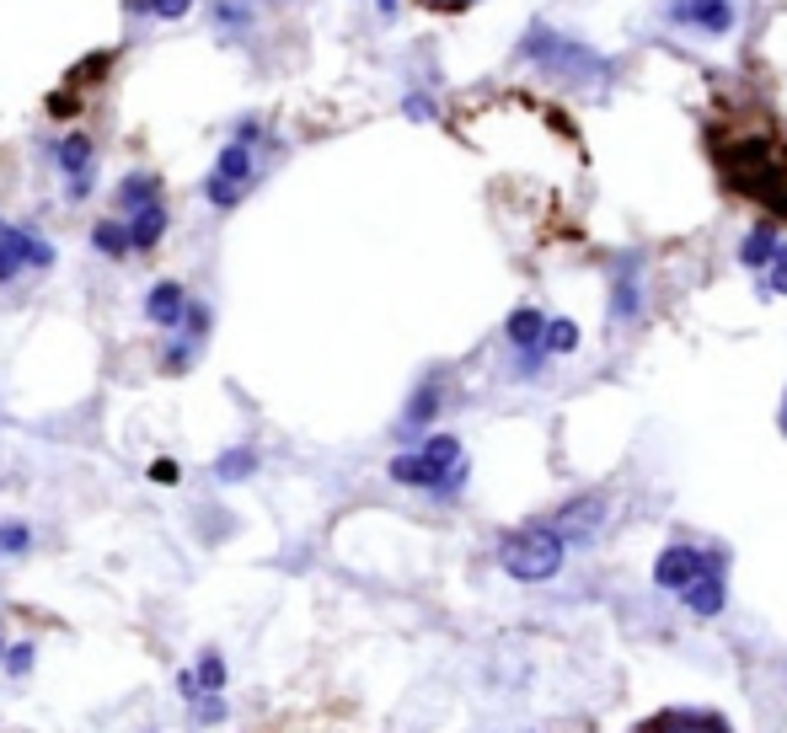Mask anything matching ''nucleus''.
<instances>
[{
	"label": "nucleus",
	"mask_w": 787,
	"mask_h": 733,
	"mask_svg": "<svg viewBox=\"0 0 787 733\" xmlns=\"http://www.w3.org/2000/svg\"><path fill=\"white\" fill-rule=\"evenodd\" d=\"M33 546V535H27V525H0V552H11V557H22Z\"/></svg>",
	"instance_id": "24"
},
{
	"label": "nucleus",
	"mask_w": 787,
	"mask_h": 733,
	"mask_svg": "<svg viewBox=\"0 0 787 733\" xmlns=\"http://www.w3.org/2000/svg\"><path fill=\"white\" fill-rule=\"evenodd\" d=\"M520 59H531V65L552 70V76H568V81H606L611 76V65L600 54H589L584 43L563 38L557 27H536L531 38L520 43Z\"/></svg>",
	"instance_id": "6"
},
{
	"label": "nucleus",
	"mask_w": 787,
	"mask_h": 733,
	"mask_svg": "<svg viewBox=\"0 0 787 733\" xmlns=\"http://www.w3.org/2000/svg\"><path fill=\"white\" fill-rule=\"evenodd\" d=\"M5 653H11V648H5V637H0V664H5Z\"/></svg>",
	"instance_id": "29"
},
{
	"label": "nucleus",
	"mask_w": 787,
	"mask_h": 733,
	"mask_svg": "<svg viewBox=\"0 0 787 733\" xmlns=\"http://www.w3.org/2000/svg\"><path fill=\"white\" fill-rule=\"evenodd\" d=\"M27 268H38V274L54 268V242L27 231V225H16V220H0V285H11Z\"/></svg>",
	"instance_id": "7"
},
{
	"label": "nucleus",
	"mask_w": 787,
	"mask_h": 733,
	"mask_svg": "<svg viewBox=\"0 0 787 733\" xmlns=\"http://www.w3.org/2000/svg\"><path fill=\"white\" fill-rule=\"evenodd\" d=\"M33 658H38V648H33V643H11V653H5V669L22 680V675L33 669Z\"/></svg>",
	"instance_id": "25"
},
{
	"label": "nucleus",
	"mask_w": 787,
	"mask_h": 733,
	"mask_svg": "<svg viewBox=\"0 0 787 733\" xmlns=\"http://www.w3.org/2000/svg\"><path fill=\"white\" fill-rule=\"evenodd\" d=\"M638 733H734L718 712H691V707H664L649 723H638Z\"/></svg>",
	"instance_id": "13"
},
{
	"label": "nucleus",
	"mask_w": 787,
	"mask_h": 733,
	"mask_svg": "<svg viewBox=\"0 0 787 733\" xmlns=\"http://www.w3.org/2000/svg\"><path fill=\"white\" fill-rule=\"evenodd\" d=\"M188 718L193 723H225V701L220 696H199V701H188Z\"/></svg>",
	"instance_id": "23"
},
{
	"label": "nucleus",
	"mask_w": 787,
	"mask_h": 733,
	"mask_svg": "<svg viewBox=\"0 0 787 733\" xmlns=\"http://www.w3.org/2000/svg\"><path fill=\"white\" fill-rule=\"evenodd\" d=\"M252 471H257V455H252L247 445L225 449V455L214 460V477H220V482H242V477H252Z\"/></svg>",
	"instance_id": "20"
},
{
	"label": "nucleus",
	"mask_w": 787,
	"mask_h": 733,
	"mask_svg": "<svg viewBox=\"0 0 787 733\" xmlns=\"http://www.w3.org/2000/svg\"><path fill=\"white\" fill-rule=\"evenodd\" d=\"M766 289H772V295H787V242H783V252L772 257V268H766Z\"/></svg>",
	"instance_id": "26"
},
{
	"label": "nucleus",
	"mask_w": 787,
	"mask_h": 733,
	"mask_svg": "<svg viewBox=\"0 0 787 733\" xmlns=\"http://www.w3.org/2000/svg\"><path fill=\"white\" fill-rule=\"evenodd\" d=\"M638 306H643L638 268H622V274H617V289H611V316H617V322H632V316H638Z\"/></svg>",
	"instance_id": "16"
},
{
	"label": "nucleus",
	"mask_w": 787,
	"mask_h": 733,
	"mask_svg": "<svg viewBox=\"0 0 787 733\" xmlns=\"http://www.w3.org/2000/svg\"><path fill=\"white\" fill-rule=\"evenodd\" d=\"M429 5H440V11H466V5H477V0H429Z\"/></svg>",
	"instance_id": "28"
},
{
	"label": "nucleus",
	"mask_w": 787,
	"mask_h": 733,
	"mask_svg": "<svg viewBox=\"0 0 787 733\" xmlns=\"http://www.w3.org/2000/svg\"><path fill=\"white\" fill-rule=\"evenodd\" d=\"M669 16L680 27H697V33H729L734 27V0H669Z\"/></svg>",
	"instance_id": "12"
},
{
	"label": "nucleus",
	"mask_w": 787,
	"mask_h": 733,
	"mask_svg": "<svg viewBox=\"0 0 787 733\" xmlns=\"http://www.w3.org/2000/svg\"><path fill=\"white\" fill-rule=\"evenodd\" d=\"M257 140H263V123H242L236 140L214 156L204 177V199L214 209H236L247 199V188L257 182Z\"/></svg>",
	"instance_id": "4"
},
{
	"label": "nucleus",
	"mask_w": 787,
	"mask_h": 733,
	"mask_svg": "<svg viewBox=\"0 0 787 733\" xmlns=\"http://www.w3.org/2000/svg\"><path fill=\"white\" fill-rule=\"evenodd\" d=\"M119 220L129 225L134 252H151L166 236V188L156 171H129L119 182Z\"/></svg>",
	"instance_id": "5"
},
{
	"label": "nucleus",
	"mask_w": 787,
	"mask_h": 733,
	"mask_svg": "<svg viewBox=\"0 0 787 733\" xmlns=\"http://www.w3.org/2000/svg\"><path fill=\"white\" fill-rule=\"evenodd\" d=\"M783 434H787V402H783Z\"/></svg>",
	"instance_id": "30"
},
{
	"label": "nucleus",
	"mask_w": 787,
	"mask_h": 733,
	"mask_svg": "<svg viewBox=\"0 0 787 733\" xmlns=\"http://www.w3.org/2000/svg\"><path fill=\"white\" fill-rule=\"evenodd\" d=\"M193 675H199V696H220V691H225V658H220L214 648L199 653Z\"/></svg>",
	"instance_id": "19"
},
{
	"label": "nucleus",
	"mask_w": 787,
	"mask_h": 733,
	"mask_svg": "<svg viewBox=\"0 0 787 733\" xmlns=\"http://www.w3.org/2000/svg\"><path fill=\"white\" fill-rule=\"evenodd\" d=\"M91 246H97L102 257H129V252H134L124 220H97V225H91Z\"/></svg>",
	"instance_id": "17"
},
{
	"label": "nucleus",
	"mask_w": 787,
	"mask_h": 733,
	"mask_svg": "<svg viewBox=\"0 0 787 733\" xmlns=\"http://www.w3.org/2000/svg\"><path fill=\"white\" fill-rule=\"evenodd\" d=\"M718 166L729 188L766 209H787V145L766 129H740L734 140H718Z\"/></svg>",
	"instance_id": "1"
},
{
	"label": "nucleus",
	"mask_w": 787,
	"mask_h": 733,
	"mask_svg": "<svg viewBox=\"0 0 787 733\" xmlns=\"http://www.w3.org/2000/svg\"><path fill=\"white\" fill-rule=\"evenodd\" d=\"M434 412H440V380H429V386H418L413 391V402H408V412H402V429L413 434V429H423Z\"/></svg>",
	"instance_id": "18"
},
{
	"label": "nucleus",
	"mask_w": 787,
	"mask_h": 733,
	"mask_svg": "<svg viewBox=\"0 0 787 733\" xmlns=\"http://www.w3.org/2000/svg\"><path fill=\"white\" fill-rule=\"evenodd\" d=\"M574 348H579V326L568 322V316L546 322V354H574Z\"/></svg>",
	"instance_id": "21"
},
{
	"label": "nucleus",
	"mask_w": 787,
	"mask_h": 733,
	"mask_svg": "<svg viewBox=\"0 0 787 733\" xmlns=\"http://www.w3.org/2000/svg\"><path fill=\"white\" fill-rule=\"evenodd\" d=\"M134 11H145V16H162V22H177V16H188V5L193 0H129Z\"/></svg>",
	"instance_id": "22"
},
{
	"label": "nucleus",
	"mask_w": 787,
	"mask_h": 733,
	"mask_svg": "<svg viewBox=\"0 0 787 733\" xmlns=\"http://www.w3.org/2000/svg\"><path fill=\"white\" fill-rule=\"evenodd\" d=\"M707 568V552L702 546H691V541H675V546H664L659 557H654V589H669V595H680V589H691L697 584V573Z\"/></svg>",
	"instance_id": "10"
},
{
	"label": "nucleus",
	"mask_w": 787,
	"mask_h": 733,
	"mask_svg": "<svg viewBox=\"0 0 787 733\" xmlns=\"http://www.w3.org/2000/svg\"><path fill=\"white\" fill-rule=\"evenodd\" d=\"M606 514H611V498L606 492H584V498H574V503H563L557 509V535L574 546V541H595L600 535V525H606Z\"/></svg>",
	"instance_id": "11"
},
{
	"label": "nucleus",
	"mask_w": 787,
	"mask_h": 733,
	"mask_svg": "<svg viewBox=\"0 0 787 733\" xmlns=\"http://www.w3.org/2000/svg\"><path fill=\"white\" fill-rule=\"evenodd\" d=\"M777 252H783V236H777L772 225H755L745 242H740V263H745V268H772Z\"/></svg>",
	"instance_id": "15"
},
{
	"label": "nucleus",
	"mask_w": 787,
	"mask_h": 733,
	"mask_svg": "<svg viewBox=\"0 0 787 733\" xmlns=\"http://www.w3.org/2000/svg\"><path fill=\"white\" fill-rule=\"evenodd\" d=\"M151 482H166V488H171V482H177V460H156V466H151Z\"/></svg>",
	"instance_id": "27"
},
{
	"label": "nucleus",
	"mask_w": 787,
	"mask_h": 733,
	"mask_svg": "<svg viewBox=\"0 0 787 733\" xmlns=\"http://www.w3.org/2000/svg\"><path fill=\"white\" fill-rule=\"evenodd\" d=\"M54 166H59V182H65V199H70V204L91 199V188H97V145H91L86 134H65V140L54 145Z\"/></svg>",
	"instance_id": "8"
},
{
	"label": "nucleus",
	"mask_w": 787,
	"mask_h": 733,
	"mask_svg": "<svg viewBox=\"0 0 787 733\" xmlns=\"http://www.w3.org/2000/svg\"><path fill=\"white\" fill-rule=\"evenodd\" d=\"M188 295H182V285L177 279H162V285H151V295H145V322L162 326V332H177V326L188 322Z\"/></svg>",
	"instance_id": "14"
},
{
	"label": "nucleus",
	"mask_w": 787,
	"mask_h": 733,
	"mask_svg": "<svg viewBox=\"0 0 787 733\" xmlns=\"http://www.w3.org/2000/svg\"><path fill=\"white\" fill-rule=\"evenodd\" d=\"M568 541L557 535V525H520L498 541V568L514 584H552L563 573Z\"/></svg>",
	"instance_id": "3"
},
{
	"label": "nucleus",
	"mask_w": 787,
	"mask_h": 733,
	"mask_svg": "<svg viewBox=\"0 0 787 733\" xmlns=\"http://www.w3.org/2000/svg\"><path fill=\"white\" fill-rule=\"evenodd\" d=\"M680 606L697 615V621H712V615L729 606V552H723V546L707 552V568L697 573L691 589H680Z\"/></svg>",
	"instance_id": "9"
},
{
	"label": "nucleus",
	"mask_w": 787,
	"mask_h": 733,
	"mask_svg": "<svg viewBox=\"0 0 787 733\" xmlns=\"http://www.w3.org/2000/svg\"><path fill=\"white\" fill-rule=\"evenodd\" d=\"M391 482L397 488H413V492H434V498H461L466 492V477H472V466H466V449H461L456 434H429L418 449H402V455H391Z\"/></svg>",
	"instance_id": "2"
}]
</instances>
